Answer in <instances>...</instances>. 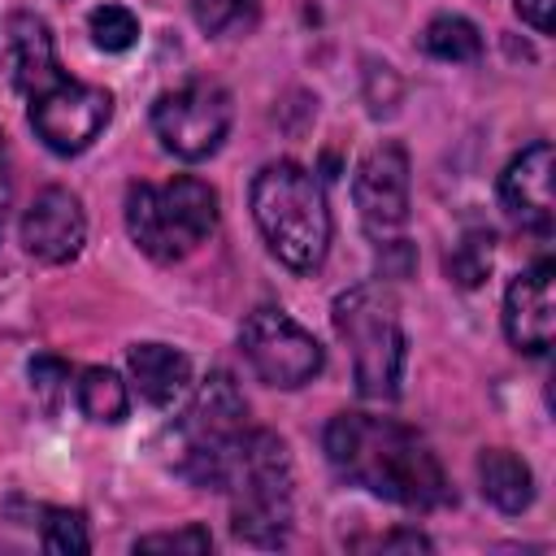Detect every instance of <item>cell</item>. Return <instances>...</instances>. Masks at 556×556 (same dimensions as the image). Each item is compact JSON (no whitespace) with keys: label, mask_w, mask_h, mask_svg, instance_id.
I'll return each mask as SVG.
<instances>
[{"label":"cell","mask_w":556,"mask_h":556,"mask_svg":"<svg viewBox=\"0 0 556 556\" xmlns=\"http://www.w3.org/2000/svg\"><path fill=\"white\" fill-rule=\"evenodd\" d=\"M321 443H326L330 469L343 482L387 504H400L408 513H434L456 500L434 447L395 417H374L356 408L334 413L326 421Z\"/></svg>","instance_id":"6da1fadb"},{"label":"cell","mask_w":556,"mask_h":556,"mask_svg":"<svg viewBox=\"0 0 556 556\" xmlns=\"http://www.w3.org/2000/svg\"><path fill=\"white\" fill-rule=\"evenodd\" d=\"M4 61H9L13 87L26 96L30 126L48 152L78 156L83 148L96 143V135L113 117V91L83 83V78H70V70H61L43 17H35V13L9 17Z\"/></svg>","instance_id":"7a4b0ae2"},{"label":"cell","mask_w":556,"mask_h":556,"mask_svg":"<svg viewBox=\"0 0 556 556\" xmlns=\"http://www.w3.org/2000/svg\"><path fill=\"white\" fill-rule=\"evenodd\" d=\"M252 217L269 252L295 269H321L330 252V204L321 182L295 161H269L252 178Z\"/></svg>","instance_id":"3957f363"},{"label":"cell","mask_w":556,"mask_h":556,"mask_svg":"<svg viewBox=\"0 0 556 556\" xmlns=\"http://www.w3.org/2000/svg\"><path fill=\"white\" fill-rule=\"evenodd\" d=\"M230 500V530L235 539L252 547H282L291 534L295 517V473H291V452L274 430L248 426L226 482Z\"/></svg>","instance_id":"277c9868"},{"label":"cell","mask_w":556,"mask_h":556,"mask_svg":"<svg viewBox=\"0 0 556 556\" xmlns=\"http://www.w3.org/2000/svg\"><path fill=\"white\" fill-rule=\"evenodd\" d=\"M330 321H334V334L352 352L356 391L365 400H395L404 382V361H408V339L400 326L395 291L382 278L356 282L334 295Z\"/></svg>","instance_id":"5b68a950"},{"label":"cell","mask_w":556,"mask_h":556,"mask_svg":"<svg viewBox=\"0 0 556 556\" xmlns=\"http://www.w3.org/2000/svg\"><path fill=\"white\" fill-rule=\"evenodd\" d=\"M213 226H217V191L195 174L126 187V235L156 265L187 261L213 235Z\"/></svg>","instance_id":"8992f818"},{"label":"cell","mask_w":556,"mask_h":556,"mask_svg":"<svg viewBox=\"0 0 556 556\" xmlns=\"http://www.w3.org/2000/svg\"><path fill=\"white\" fill-rule=\"evenodd\" d=\"M248 434V400L226 369H213L187 413L174 421V473L200 491H222L226 469Z\"/></svg>","instance_id":"52a82bcc"},{"label":"cell","mask_w":556,"mask_h":556,"mask_svg":"<svg viewBox=\"0 0 556 556\" xmlns=\"http://www.w3.org/2000/svg\"><path fill=\"white\" fill-rule=\"evenodd\" d=\"M230 91L213 78H187L182 87L161 91L152 104V130L178 161H208L230 135Z\"/></svg>","instance_id":"ba28073f"},{"label":"cell","mask_w":556,"mask_h":556,"mask_svg":"<svg viewBox=\"0 0 556 556\" xmlns=\"http://www.w3.org/2000/svg\"><path fill=\"white\" fill-rule=\"evenodd\" d=\"M239 348L248 356V365L256 369L261 382L278 387V391H295L304 382H313L326 365L321 343L282 308L261 304L243 317L239 326Z\"/></svg>","instance_id":"9c48e42d"},{"label":"cell","mask_w":556,"mask_h":556,"mask_svg":"<svg viewBox=\"0 0 556 556\" xmlns=\"http://www.w3.org/2000/svg\"><path fill=\"white\" fill-rule=\"evenodd\" d=\"M352 200H356L361 230L374 243L400 239V230L408 222V152H404V143L387 139L361 156V165L352 174Z\"/></svg>","instance_id":"30bf717a"},{"label":"cell","mask_w":556,"mask_h":556,"mask_svg":"<svg viewBox=\"0 0 556 556\" xmlns=\"http://www.w3.org/2000/svg\"><path fill=\"white\" fill-rule=\"evenodd\" d=\"M556 330V265L543 256L504 291V334L526 356H547Z\"/></svg>","instance_id":"8fae6325"},{"label":"cell","mask_w":556,"mask_h":556,"mask_svg":"<svg viewBox=\"0 0 556 556\" xmlns=\"http://www.w3.org/2000/svg\"><path fill=\"white\" fill-rule=\"evenodd\" d=\"M87 243V217L70 187H43L22 213V248L43 265H65Z\"/></svg>","instance_id":"7c38bea8"},{"label":"cell","mask_w":556,"mask_h":556,"mask_svg":"<svg viewBox=\"0 0 556 556\" xmlns=\"http://www.w3.org/2000/svg\"><path fill=\"white\" fill-rule=\"evenodd\" d=\"M500 208L508 213L513 226L530 235H552V143L539 139L521 148L504 174H500Z\"/></svg>","instance_id":"4fadbf2b"},{"label":"cell","mask_w":556,"mask_h":556,"mask_svg":"<svg viewBox=\"0 0 556 556\" xmlns=\"http://www.w3.org/2000/svg\"><path fill=\"white\" fill-rule=\"evenodd\" d=\"M126 365L152 408H174L191 387V361L169 343H135L126 352Z\"/></svg>","instance_id":"5bb4252c"},{"label":"cell","mask_w":556,"mask_h":556,"mask_svg":"<svg viewBox=\"0 0 556 556\" xmlns=\"http://www.w3.org/2000/svg\"><path fill=\"white\" fill-rule=\"evenodd\" d=\"M478 482H482V495L508 517H517L534 504V473L508 447H486L478 456Z\"/></svg>","instance_id":"9a60e30c"},{"label":"cell","mask_w":556,"mask_h":556,"mask_svg":"<svg viewBox=\"0 0 556 556\" xmlns=\"http://www.w3.org/2000/svg\"><path fill=\"white\" fill-rule=\"evenodd\" d=\"M74 400H78L83 417H91V421H100V426H117V421H126V413H130L126 382H122L113 369H100V365H91V369L78 374Z\"/></svg>","instance_id":"2e32d148"},{"label":"cell","mask_w":556,"mask_h":556,"mask_svg":"<svg viewBox=\"0 0 556 556\" xmlns=\"http://www.w3.org/2000/svg\"><path fill=\"white\" fill-rule=\"evenodd\" d=\"M421 48L434 56V61H478L482 56V35L469 17L460 13H439L426 22L421 30Z\"/></svg>","instance_id":"e0dca14e"},{"label":"cell","mask_w":556,"mask_h":556,"mask_svg":"<svg viewBox=\"0 0 556 556\" xmlns=\"http://www.w3.org/2000/svg\"><path fill=\"white\" fill-rule=\"evenodd\" d=\"M491 243H495L491 230H482V226L465 230L460 243L447 252V278L456 287H478L491 274Z\"/></svg>","instance_id":"ac0fdd59"},{"label":"cell","mask_w":556,"mask_h":556,"mask_svg":"<svg viewBox=\"0 0 556 556\" xmlns=\"http://www.w3.org/2000/svg\"><path fill=\"white\" fill-rule=\"evenodd\" d=\"M39 543L43 552H91L87 517L78 508H39Z\"/></svg>","instance_id":"d6986e66"},{"label":"cell","mask_w":556,"mask_h":556,"mask_svg":"<svg viewBox=\"0 0 556 556\" xmlns=\"http://www.w3.org/2000/svg\"><path fill=\"white\" fill-rule=\"evenodd\" d=\"M87 30H91L96 48H104V52H126V48H135V39H139V17H135L126 4H96V9L87 13Z\"/></svg>","instance_id":"ffe728a7"},{"label":"cell","mask_w":556,"mask_h":556,"mask_svg":"<svg viewBox=\"0 0 556 556\" xmlns=\"http://www.w3.org/2000/svg\"><path fill=\"white\" fill-rule=\"evenodd\" d=\"M256 13V0H191V17L204 35H230L248 26Z\"/></svg>","instance_id":"44dd1931"},{"label":"cell","mask_w":556,"mask_h":556,"mask_svg":"<svg viewBox=\"0 0 556 556\" xmlns=\"http://www.w3.org/2000/svg\"><path fill=\"white\" fill-rule=\"evenodd\" d=\"M208 547H213V534L200 521H187L182 530H161V534L135 539V552H187V556H204Z\"/></svg>","instance_id":"7402d4cb"},{"label":"cell","mask_w":556,"mask_h":556,"mask_svg":"<svg viewBox=\"0 0 556 556\" xmlns=\"http://www.w3.org/2000/svg\"><path fill=\"white\" fill-rule=\"evenodd\" d=\"M30 387L43 395V408L52 413L56 400L70 391V365L56 361V356H35V361H30Z\"/></svg>","instance_id":"603a6c76"},{"label":"cell","mask_w":556,"mask_h":556,"mask_svg":"<svg viewBox=\"0 0 556 556\" xmlns=\"http://www.w3.org/2000/svg\"><path fill=\"white\" fill-rule=\"evenodd\" d=\"M356 547H378V552H434V543L421 534V530H391V534H378V539H356Z\"/></svg>","instance_id":"cb8c5ba5"},{"label":"cell","mask_w":556,"mask_h":556,"mask_svg":"<svg viewBox=\"0 0 556 556\" xmlns=\"http://www.w3.org/2000/svg\"><path fill=\"white\" fill-rule=\"evenodd\" d=\"M513 4H517V17H521L530 30L552 35V9H556V0H513Z\"/></svg>","instance_id":"d4e9b609"},{"label":"cell","mask_w":556,"mask_h":556,"mask_svg":"<svg viewBox=\"0 0 556 556\" xmlns=\"http://www.w3.org/2000/svg\"><path fill=\"white\" fill-rule=\"evenodd\" d=\"M9 200H13V174H9V143H4V130H0V235H4Z\"/></svg>","instance_id":"484cf974"}]
</instances>
